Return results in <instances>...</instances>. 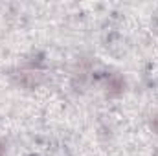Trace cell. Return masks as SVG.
Segmentation results:
<instances>
[{
  "instance_id": "obj_4",
  "label": "cell",
  "mask_w": 158,
  "mask_h": 156,
  "mask_svg": "<svg viewBox=\"0 0 158 156\" xmlns=\"http://www.w3.org/2000/svg\"><path fill=\"white\" fill-rule=\"evenodd\" d=\"M0 156H6V143L0 140Z\"/></svg>"
},
{
  "instance_id": "obj_1",
  "label": "cell",
  "mask_w": 158,
  "mask_h": 156,
  "mask_svg": "<svg viewBox=\"0 0 158 156\" xmlns=\"http://www.w3.org/2000/svg\"><path fill=\"white\" fill-rule=\"evenodd\" d=\"M13 79H15V83L19 86L35 88L42 83V72H39V70H20V72H17L13 76Z\"/></svg>"
},
{
  "instance_id": "obj_2",
  "label": "cell",
  "mask_w": 158,
  "mask_h": 156,
  "mask_svg": "<svg viewBox=\"0 0 158 156\" xmlns=\"http://www.w3.org/2000/svg\"><path fill=\"white\" fill-rule=\"evenodd\" d=\"M123 88H125V81L119 77L118 74L109 76L107 81H105V92H107V96H110V97H118L119 94L123 92Z\"/></svg>"
},
{
  "instance_id": "obj_3",
  "label": "cell",
  "mask_w": 158,
  "mask_h": 156,
  "mask_svg": "<svg viewBox=\"0 0 158 156\" xmlns=\"http://www.w3.org/2000/svg\"><path fill=\"white\" fill-rule=\"evenodd\" d=\"M151 129H153V130L158 134V112L151 116Z\"/></svg>"
}]
</instances>
